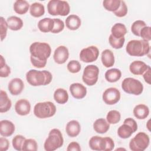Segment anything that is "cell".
Returning <instances> with one entry per match:
<instances>
[{"label":"cell","instance_id":"4fadbf2b","mask_svg":"<svg viewBox=\"0 0 151 151\" xmlns=\"http://www.w3.org/2000/svg\"><path fill=\"white\" fill-rule=\"evenodd\" d=\"M68 50L65 46L60 45L55 50L53 55V58L56 63L58 64H64L68 60Z\"/></svg>","mask_w":151,"mask_h":151},{"label":"cell","instance_id":"3957f363","mask_svg":"<svg viewBox=\"0 0 151 151\" xmlns=\"http://www.w3.org/2000/svg\"><path fill=\"white\" fill-rule=\"evenodd\" d=\"M126 51L131 56L142 57L149 53L150 45L149 41L144 40H133L127 42Z\"/></svg>","mask_w":151,"mask_h":151},{"label":"cell","instance_id":"d4e9b609","mask_svg":"<svg viewBox=\"0 0 151 151\" xmlns=\"http://www.w3.org/2000/svg\"><path fill=\"white\" fill-rule=\"evenodd\" d=\"M133 114L138 119H145L149 114V109L145 104H138L133 109Z\"/></svg>","mask_w":151,"mask_h":151},{"label":"cell","instance_id":"7c38bea8","mask_svg":"<svg viewBox=\"0 0 151 151\" xmlns=\"http://www.w3.org/2000/svg\"><path fill=\"white\" fill-rule=\"evenodd\" d=\"M103 100L108 105H113L120 99V92L115 87L107 88L103 93Z\"/></svg>","mask_w":151,"mask_h":151},{"label":"cell","instance_id":"7dc6e473","mask_svg":"<svg viewBox=\"0 0 151 151\" xmlns=\"http://www.w3.org/2000/svg\"><path fill=\"white\" fill-rule=\"evenodd\" d=\"M150 71L151 68L150 67L149 65L147 70L143 74V78L145 81L149 84H150Z\"/></svg>","mask_w":151,"mask_h":151},{"label":"cell","instance_id":"836d02e7","mask_svg":"<svg viewBox=\"0 0 151 151\" xmlns=\"http://www.w3.org/2000/svg\"><path fill=\"white\" fill-rule=\"evenodd\" d=\"M121 114L119 111L116 110H110L106 116V120L109 124H116L120 122Z\"/></svg>","mask_w":151,"mask_h":151},{"label":"cell","instance_id":"e575fe53","mask_svg":"<svg viewBox=\"0 0 151 151\" xmlns=\"http://www.w3.org/2000/svg\"><path fill=\"white\" fill-rule=\"evenodd\" d=\"M125 41L124 37L120 38H116L114 37L111 34L110 35L109 38V42L110 45L115 49H120L123 47Z\"/></svg>","mask_w":151,"mask_h":151},{"label":"cell","instance_id":"4dcf8cb0","mask_svg":"<svg viewBox=\"0 0 151 151\" xmlns=\"http://www.w3.org/2000/svg\"><path fill=\"white\" fill-rule=\"evenodd\" d=\"M29 13L31 16L38 18L42 16L45 13V8L44 5L40 2H34L31 5Z\"/></svg>","mask_w":151,"mask_h":151},{"label":"cell","instance_id":"bcb514c9","mask_svg":"<svg viewBox=\"0 0 151 151\" xmlns=\"http://www.w3.org/2000/svg\"><path fill=\"white\" fill-rule=\"evenodd\" d=\"M67 151H80L81 147L80 145L76 142H72L67 146Z\"/></svg>","mask_w":151,"mask_h":151},{"label":"cell","instance_id":"277c9868","mask_svg":"<svg viewBox=\"0 0 151 151\" xmlns=\"http://www.w3.org/2000/svg\"><path fill=\"white\" fill-rule=\"evenodd\" d=\"M64 143L63 134L58 129H53L50 130L48 136L46 139L44 147L46 151H54L61 147Z\"/></svg>","mask_w":151,"mask_h":151},{"label":"cell","instance_id":"d6a6232c","mask_svg":"<svg viewBox=\"0 0 151 151\" xmlns=\"http://www.w3.org/2000/svg\"><path fill=\"white\" fill-rule=\"evenodd\" d=\"M120 0H104L103 5L106 10L114 12L120 7Z\"/></svg>","mask_w":151,"mask_h":151},{"label":"cell","instance_id":"9c48e42d","mask_svg":"<svg viewBox=\"0 0 151 151\" xmlns=\"http://www.w3.org/2000/svg\"><path fill=\"white\" fill-rule=\"evenodd\" d=\"M137 130L136 122L132 118L129 117L124 120L123 124L117 130V134L122 139H127Z\"/></svg>","mask_w":151,"mask_h":151},{"label":"cell","instance_id":"e0dca14e","mask_svg":"<svg viewBox=\"0 0 151 151\" xmlns=\"http://www.w3.org/2000/svg\"><path fill=\"white\" fill-rule=\"evenodd\" d=\"M15 110L16 113L20 116H26L31 111V104L26 99H20L18 100L15 104Z\"/></svg>","mask_w":151,"mask_h":151},{"label":"cell","instance_id":"8d00e7d4","mask_svg":"<svg viewBox=\"0 0 151 151\" xmlns=\"http://www.w3.org/2000/svg\"><path fill=\"white\" fill-rule=\"evenodd\" d=\"M25 137L22 135L18 134L16 135L12 140V144L13 147L18 151L22 150V146L24 141L25 140Z\"/></svg>","mask_w":151,"mask_h":151},{"label":"cell","instance_id":"4316f807","mask_svg":"<svg viewBox=\"0 0 151 151\" xmlns=\"http://www.w3.org/2000/svg\"><path fill=\"white\" fill-rule=\"evenodd\" d=\"M54 99L58 104H63L68 100V94L66 90L58 88L54 93Z\"/></svg>","mask_w":151,"mask_h":151},{"label":"cell","instance_id":"d6986e66","mask_svg":"<svg viewBox=\"0 0 151 151\" xmlns=\"http://www.w3.org/2000/svg\"><path fill=\"white\" fill-rule=\"evenodd\" d=\"M149 65L142 61H134L129 66L130 71L134 75H142L147 69Z\"/></svg>","mask_w":151,"mask_h":151},{"label":"cell","instance_id":"f6af8a7d","mask_svg":"<svg viewBox=\"0 0 151 151\" xmlns=\"http://www.w3.org/2000/svg\"><path fill=\"white\" fill-rule=\"evenodd\" d=\"M9 146V142L8 140L5 137H1L0 138V150L1 151H6L8 149Z\"/></svg>","mask_w":151,"mask_h":151},{"label":"cell","instance_id":"44dd1931","mask_svg":"<svg viewBox=\"0 0 151 151\" xmlns=\"http://www.w3.org/2000/svg\"><path fill=\"white\" fill-rule=\"evenodd\" d=\"M101 60L103 65L107 68L112 67L114 64V54L113 52L109 49H106L102 52Z\"/></svg>","mask_w":151,"mask_h":151},{"label":"cell","instance_id":"484cf974","mask_svg":"<svg viewBox=\"0 0 151 151\" xmlns=\"http://www.w3.org/2000/svg\"><path fill=\"white\" fill-rule=\"evenodd\" d=\"M54 27V20L50 18H44L39 21L38 28L42 32H51Z\"/></svg>","mask_w":151,"mask_h":151},{"label":"cell","instance_id":"f1b7e54d","mask_svg":"<svg viewBox=\"0 0 151 151\" xmlns=\"http://www.w3.org/2000/svg\"><path fill=\"white\" fill-rule=\"evenodd\" d=\"M29 8V3L25 0H17L14 4V11L19 15L26 14L28 11Z\"/></svg>","mask_w":151,"mask_h":151},{"label":"cell","instance_id":"f546056e","mask_svg":"<svg viewBox=\"0 0 151 151\" xmlns=\"http://www.w3.org/2000/svg\"><path fill=\"white\" fill-rule=\"evenodd\" d=\"M111 35L116 38H120L124 37V36L127 33V29L126 26L122 23L115 24L111 29Z\"/></svg>","mask_w":151,"mask_h":151},{"label":"cell","instance_id":"7402d4cb","mask_svg":"<svg viewBox=\"0 0 151 151\" xmlns=\"http://www.w3.org/2000/svg\"><path fill=\"white\" fill-rule=\"evenodd\" d=\"M11 106L12 102L8 97L7 93L1 90L0 91V112L5 113L8 111Z\"/></svg>","mask_w":151,"mask_h":151},{"label":"cell","instance_id":"8992f818","mask_svg":"<svg viewBox=\"0 0 151 151\" xmlns=\"http://www.w3.org/2000/svg\"><path fill=\"white\" fill-rule=\"evenodd\" d=\"M47 10L48 13L51 15H60L64 17L70 13V7L67 1L51 0L48 2Z\"/></svg>","mask_w":151,"mask_h":151},{"label":"cell","instance_id":"7a4b0ae2","mask_svg":"<svg viewBox=\"0 0 151 151\" xmlns=\"http://www.w3.org/2000/svg\"><path fill=\"white\" fill-rule=\"evenodd\" d=\"M26 79L27 82L32 86H46L51 82L52 76L47 70L39 71L32 69L27 73Z\"/></svg>","mask_w":151,"mask_h":151},{"label":"cell","instance_id":"603a6c76","mask_svg":"<svg viewBox=\"0 0 151 151\" xmlns=\"http://www.w3.org/2000/svg\"><path fill=\"white\" fill-rule=\"evenodd\" d=\"M65 25L70 30H76L81 25V22L80 17L76 15H70L65 19Z\"/></svg>","mask_w":151,"mask_h":151},{"label":"cell","instance_id":"9a60e30c","mask_svg":"<svg viewBox=\"0 0 151 151\" xmlns=\"http://www.w3.org/2000/svg\"><path fill=\"white\" fill-rule=\"evenodd\" d=\"M69 88L71 94L76 99H82L86 96L87 88L81 83H73L70 86Z\"/></svg>","mask_w":151,"mask_h":151},{"label":"cell","instance_id":"d590c367","mask_svg":"<svg viewBox=\"0 0 151 151\" xmlns=\"http://www.w3.org/2000/svg\"><path fill=\"white\" fill-rule=\"evenodd\" d=\"M146 26V24L145 21L142 20H137L132 24L131 26V31L134 35L140 37V32L141 29Z\"/></svg>","mask_w":151,"mask_h":151},{"label":"cell","instance_id":"30bf717a","mask_svg":"<svg viewBox=\"0 0 151 151\" xmlns=\"http://www.w3.org/2000/svg\"><path fill=\"white\" fill-rule=\"evenodd\" d=\"M99 74V69L97 66L93 64L87 65L83 71V81L87 86H92L97 83Z\"/></svg>","mask_w":151,"mask_h":151},{"label":"cell","instance_id":"b9f144b4","mask_svg":"<svg viewBox=\"0 0 151 151\" xmlns=\"http://www.w3.org/2000/svg\"><path fill=\"white\" fill-rule=\"evenodd\" d=\"M113 13L116 17H123L126 16L127 13V7L125 2L123 1H121L120 7Z\"/></svg>","mask_w":151,"mask_h":151},{"label":"cell","instance_id":"ac0fdd59","mask_svg":"<svg viewBox=\"0 0 151 151\" xmlns=\"http://www.w3.org/2000/svg\"><path fill=\"white\" fill-rule=\"evenodd\" d=\"M15 131V125L8 120H3L0 122V134L3 137L11 136Z\"/></svg>","mask_w":151,"mask_h":151},{"label":"cell","instance_id":"ba28073f","mask_svg":"<svg viewBox=\"0 0 151 151\" xmlns=\"http://www.w3.org/2000/svg\"><path fill=\"white\" fill-rule=\"evenodd\" d=\"M150 139L144 132L138 133L129 142L130 149L132 151H143L149 146Z\"/></svg>","mask_w":151,"mask_h":151},{"label":"cell","instance_id":"1f68e13d","mask_svg":"<svg viewBox=\"0 0 151 151\" xmlns=\"http://www.w3.org/2000/svg\"><path fill=\"white\" fill-rule=\"evenodd\" d=\"M122 76V72L119 69L111 68L105 73V78L110 83L117 81Z\"/></svg>","mask_w":151,"mask_h":151},{"label":"cell","instance_id":"2e32d148","mask_svg":"<svg viewBox=\"0 0 151 151\" xmlns=\"http://www.w3.org/2000/svg\"><path fill=\"white\" fill-rule=\"evenodd\" d=\"M8 88L12 95L17 96L22 93L24 88V84L21 78H14L9 82Z\"/></svg>","mask_w":151,"mask_h":151},{"label":"cell","instance_id":"f35d334b","mask_svg":"<svg viewBox=\"0 0 151 151\" xmlns=\"http://www.w3.org/2000/svg\"><path fill=\"white\" fill-rule=\"evenodd\" d=\"M0 57V76L1 77H7L11 73V68L5 63V60L3 56L1 55Z\"/></svg>","mask_w":151,"mask_h":151},{"label":"cell","instance_id":"5bb4252c","mask_svg":"<svg viewBox=\"0 0 151 151\" xmlns=\"http://www.w3.org/2000/svg\"><path fill=\"white\" fill-rule=\"evenodd\" d=\"M88 145L93 150L106 151V137H101L99 136H93L90 138Z\"/></svg>","mask_w":151,"mask_h":151},{"label":"cell","instance_id":"ffe728a7","mask_svg":"<svg viewBox=\"0 0 151 151\" xmlns=\"http://www.w3.org/2000/svg\"><path fill=\"white\" fill-rule=\"evenodd\" d=\"M81 130V126L77 120H73L67 123L65 131L67 134L71 137L77 136Z\"/></svg>","mask_w":151,"mask_h":151},{"label":"cell","instance_id":"8fae6325","mask_svg":"<svg viewBox=\"0 0 151 151\" xmlns=\"http://www.w3.org/2000/svg\"><path fill=\"white\" fill-rule=\"evenodd\" d=\"M99 55V51L97 47L91 45L81 50L80 52V59L84 63H91L97 60Z\"/></svg>","mask_w":151,"mask_h":151},{"label":"cell","instance_id":"7bdbcfd3","mask_svg":"<svg viewBox=\"0 0 151 151\" xmlns=\"http://www.w3.org/2000/svg\"><path fill=\"white\" fill-rule=\"evenodd\" d=\"M0 31H1V40L3 41L6 36L7 29L8 28L6 21L1 17L0 18Z\"/></svg>","mask_w":151,"mask_h":151},{"label":"cell","instance_id":"52a82bcc","mask_svg":"<svg viewBox=\"0 0 151 151\" xmlns=\"http://www.w3.org/2000/svg\"><path fill=\"white\" fill-rule=\"evenodd\" d=\"M123 90L128 93L134 95H140L143 91V86L138 80L132 77L124 78L122 83Z\"/></svg>","mask_w":151,"mask_h":151},{"label":"cell","instance_id":"ee69618b","mask_svg":"<svg viewBox=\"0 0 151 151\" xmlns=\"http://www.w3.org/2000/svg\"><path fill=\"white\" fill-rule=\"evenodd\" d=\"M140 37L147 41L151 40V28L149 26L143 28L140 32Z\"/></svg>","mask_w":151,"mask_h":151},{"label":"cell","instance_id":"60d3db41","mask_svg":"<svg viewBox=\"0 0 151 151\" xmlns=\"http://www.w3.org/2000/svg\"><path fill=\"white\" fill-rule=\"evenodd\" d=\"M54 27L51 32L57 34L62 31L64 28V23L60 18H53Z\"/></svg>","mask_w":151,"mask_h":151},{"label":"cell","instance_id":"cb8c5ba5","mask_svg":"<svg viewBox=\"0 0 151 151\" xmlns=\"http://www.w3.org/2000/svg\"><path fill=\"white\" fill-rule=\"evenodd\" d=\"M109 128L110 124L103 118L97 119L93 123V129L98 133H105L109 130Z\"/></svg>","mask_w":151,"mask_h":151},{"label":"cell","instance_id":"83f0119b","mask_svg":"<svg viewBox=\"0 0 151 151\" xmlns=\"http://www.w3.org/2000/svg\"><path fill=\"white\" fill-rule=\"evenodd\" d=\"M8 28L12 31H18L22 28L23 26L22 20L16 16H11L6 19Z\"/></svg>","mask_w":151,"mask_h":151},{"label":"cell","instance_id":"ab89813d","mask_svg":"<svg viewBox=\"0 0 151 151\" xmlns=\"http://www.w3.org/2000/svg\"><path fill=\"white\" fill-rule=\"evenodd\" d=\"M67 70L71 73H78L81 70V64L77 60H71L67 65Z\"/></svg>","mask_w":151,"mask_h":151},{"label":"cell","instance_id":"6da1fadb","mask_svg":"<svg viewBox=\"0 0 151 151\" xmlns=\"http://www.w3.org/2000/svg\"><path fill=\"white\" fill-rule=\"evenodd\" d=\"M30 60L33 66L41 68L45 66L47 60L51 55L50 45L46 42H34L29 47Z\"/></svg>","mask_w":151,"mask_h":151},{"label":"cell","instance_id":"74e56055","mask_svg":"<svg viewBox=\"0 0 151 151\" xmlns=\"http://www.w3.org/2000/svg\"><path fill=\"white\" fill-rule=\"evenodd\" d=\"M38 149V145L35 140L33 139H25L22 146V150L36 151Z\"/></svg>","mask_w":151,"mask_h":151},{"label":"cell","instance_id":"5b68a950","mask_svg":"<svg viewBox=\"0 0 151 151\" xmlns=\"http://www.w3.org/2000/svg\"><path fill=\"white\" fill-rule=\"evenodd\" d=\"M56 112L55 104L51 101L40 102L34 107V113L39 119H45L53 116Z\"/></svg>","mask_w":151,"mask_h":151}]
</instances>
